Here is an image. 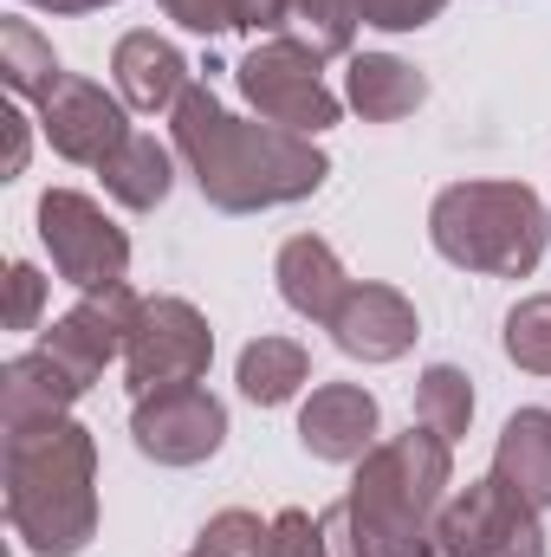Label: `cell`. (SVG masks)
Returning <instances> with one entry per match:
<instances>
[{"label": "cell", "instance_id": "obj_18", "mask_svg": "<svg viewBox=\"0 0 551 557\" xmlns=\"http://www.w3.org/2000/svg\"><path fill=\"white\" fill-rule=\"evenodd\" d=\"M493 480L513 486L526 506L551 512V409H519L500 428L493 447Z\"/></svg>", "mask_w": 551, "mask_h": 557}, {"label": "cell", "instance_id": "obj_4", "mask_svg": "<svg viewBox=\"0 0 551 557\" xmlns=\"http://www.w3.org/2000/svg\"><path fill=\"white\" fill-rule=\"evenodd\" d=\"M428 240L461 273L532 278L546 260L551 214L526 182H454L428 208Z\"/></svg>", "mask_w": 551, "mask_h": 557}, {"label": "cell", "instance_id": "obj_7", "mask_svg": "<svg viewBox=\"0 0 551 557\" xmlns=\"http://www.w3.org/2000/svg\"><path fill=\"white\" fill-rule=\"evenodd\" d=\"M215 363V331L188 298H143L131 344H124V376L131 396H156V389H182L201 383Z\"/></svg>", "mask_w": 551, "mask_h": 557}, {"label": "cell", "instance_id": "obj_33", "mask_svg": "<svg viewBox=\"0 0 551 557\" xmlns=\"http://www.w3.org/2000/svg\"><path fill=\"white\" fill-rule=\"evenodd\" d=\"M85 7H91V13H98V7H118V0H85Z\"/></svg>", "mask_w": 551, "mask_h": 557}, {"label": "cell", "instance_id": "obj_6", "mask_svg": "<svg viewBox=\"0 0 551 557\" xmlns=\"http://www.w3.org/2000/svg\"><path fill=\"white\" fill-rule=\"evenodd\" d=\"M39 247L52 253V273L65 285H78V292L131 278V234L78 188H46L39 195Z\"/></svg>", "mask_w": 551, "mask_h": 557}, {"label": "cell", "instance_id": "obj_10", "mask_svg": "<svg viewBox=\"0 0 551 557\" xmlns=\"http://www.w3.org/2000/svg\"><path fill=\"white\" fill-rule=\"evenodd\" d=\"M131 441L156 467H201L228 441V409L201 383L156 389V396H137V409H131Z\"/></svg>", "mask_w": 551, "mask_h": 557}, {"label": "cell", "instance_id": "obj_8", "mask_svg": "<svg viewBox=\"0 0 551 557\" xmlns=\"http://www.w3.org/2000/svg\"><path fill=\"white\" fill-rule=\"evenodd\" d=\"M441 539L454 557H546V525L539 506H526L513 486L467 480L461 493H448L441 506Z\"/></svg>", "mask_w": 551, "mask_h": 557}, {"label": "cell", "instance_id": "obj_30", "mask_svg": "<svg viewBox=\"0 0 551 557\" xmlns=\"http://www.w3.org/2000/svg\"><path fill=\"white\" fill-rule=\"evenodd\" d=\"M318 519H325V545H331V557H377V552H370V539L357 532V519H351V506H344V499H338V506H325Z\"/></svg>", "mask_w": 551, "mask_h": 557}, {"label": "cell", "instance_id": "obj_23", "mask_svg": "<svg viewBox=\"0 0 551 557\" xmlns=\"http://www.w3.org/2000/svg\"><path fill=\"white\" fill-rule=\"evenodd\" d=\"M415 421H421L428 434H441V441H461L467 421H474V383H467V370L428 363L421 383H415Z\"/></svg>", "mask_w": 551, "mask_h": 557}, {"label": "cell", "instance_id": "obj_32", "mask_svg": "<svg viewBox=\"0 0 551 557\" xmlns=\"http://www.w3.org/2000/svg\"><path fill=\"white\" fill-rule=\"evenodd\" d=\"M20 7H39V13H91L85 0H20Z\"/></svg>", "mask_w": 551, "mask_h": 557}, {"label": "cell", "instance_id": "obj_9", "mask_svg": "<svg viewBox=\"0 0 551 557\" xmlns=\"http://www.w3.org/2000/svg\"><path fill=\"white\" fill-rule=\"evenodd\" d=\"M137 311H143V298L131 292V278H124V285L78 292V305L39 331V350H46V357L78 383V389H91V383L111 370V357H124Z\"/></svg>", "mask_w": 551, "mask_h": 557}, {"label": "cell", "instance_id": "obj_16", "mask_svg": "<svg viewBox=\"0 0 551 557\" xmlns=\"http://www.w3.org/2000/svg\"><path fill=\"white\" fill-rule=\"evenodd\" d=\"M78 396H85V389H78L46 350H26V357H7V363H0V428H7V434L65 421Z\"/></svg>", "mask_w": 551, "mask_h": 557}, {"label": "cell", "instance_id": "obj_15", "mask_svg": "<svg viewBox=\"0 0 551 557\" xmlns=\"http://www.w3.org/2000/svg\"><path fill=\"white\" fill-rule=\"evenodd\" d=\"M273 278H279V298L298 318H311V324H331L338 305H344V292L357 285V278L344 273V260L331 253V240H318V234H292L273 260Z\"/></svg>", "mask_w": 551, "mask_h": 557}, {"label": "cell", "instance_id": "obj_11", "mask_svg": "<svg viewBox=\"0 0 551 557\" xmlns=\"http://www.w3.org/2000/svg\"><path fill=\"white\" fill-rule=\"evenodd\" d=\"M124 111H131V104H124L118 91H105V85L65 72V78L46 91V104H39V131H46V143H52L65 162L105 169L111 149L131 137V117H124Z\"/></svg>", "mask_w": 551, "mask_h": 557}, {"label": "cell", "instance_id": "obj_29", "mask_svg": "<svg viewBox=\"0 0 551 557\" xmlns=\"http://www.w3.org/2000/svg\"><path fill=\"white\" fill-rule=\"evenodd\" d=\"M273 557H331V545H325V519L285 506V512L273 519Z\"/></svg>", "mask_w": 551, "mask_h": 557}, {"label": "cell", "instance_id": "obj_17", "mask_svg": "<svg viewBox=\"0 0 551 557\" xmlns=\"http://www.w3.org/2000/svg\"><path fill=\"white\" fill-rule=\"evenodd\" d=\"M428 98V78L415 72L409 59L396 52H351L344 65V104L364 117V124H403L421 111Z\"/></svg>", "mask_w": 551, "mask_h": 557}, {"label": "cell", "instance_id": "obj_24", "mask_svg": "<svg viewBox=\"0 0 551 557\" xmlns=\"http://www.w3.org/2000/svg\"><path fill=\"white\" fill-rule=\"evenodd\" d=\"M285 26H292V39H305L318 59H351V52H357V13H351V0H292Z\"/></svg>", "mask_w": 551, "mask_h": 557}, {"label": "cell", "instance_id": "obj_22", "mask_svg": "<svg viewBox=\"0 0 551 557\" xmlns=\"http://www.w3.org/2000/svg\"><path fill=\"white\" fill-rule=\"evenodd\" d=\"M162 20L215 39V33H279L292 0H156Z\"/></svg>", "mask_w": 551, "mask_h": 557}, {"label": "cell", "instance_id": "obj_19", "mask_svg": "<svg viewBox=\"0 0 551 557\" xmlns=\"http://www.w3.org/2000/svg\"><path fill=\"white\" fill-rule=\"evenodd\" d=\"M98 175H105V195H111L118 208L149 214V208H162L169 188H175V149H162L149 131H131V137L111 149V162H105Z\"/></svg>", "mask_w": 551, "mask_h": 557}, {"label": "cell", "instance_id": "obj_14", "mask_svg": "<svg viewBox=\"0 0 551 557\" xmlns=\"http://www.w3.org/2000/svg\"><path fill=\"white\" fill-rule=\"evenodd\" d=\"M111 78H118V98L156 117V111H175V98L188 91V59L162 39V33H124L118 52H111Z\"/></svg>", "mask_w": 551, "mask_h": 557}, {"label": "cell", "instance_id": "obj_1", "mask_svg": "<svg viewBox=\"0 0 551 557\" xmlns=\"http://www.w3.org/2000/svg\"><path fill=\"white\" fill-rule=\"evenodd\" d=\"M169 149L195 175L201 201L221 214H260L292 208L325 188L331 156L298 131H279L267 117H234L208 85L188 78V91L169 111Z\"/></svg>", "mask_w": 551, "mask_h": 557}, {"label": "cell", "instance_id": "obj_27", "mask_svg": "<svg viewBox=\"0 0 551 557\" xmlns=\"http://www.w3.org/2000/svg\"><path fill=\"white\" fill-rule=\"evenodd\" d=\"M448 0H351L357 26H383V33H421L428 20H441Z\"/></svg>", "mask_w": 551, "mask_h": 557}, {"label": "cell", "instance_id": "obj_26", "mask_svg": "<svg viewBox=\"0 0 551 557\" xmlns=\"http://www.w3.org/2000/svg\"><path fill=\"white\" fill-rule=\"evenodd\" d=\"M506 357L526 376H551V292H532L506 311Z\"/></svg>", "mask_w": 551, "mask_h": 557}, {"label": "cell", "instance_id": "obj_34", "mask_svg": "<svg viewBox=\"0 0 551 557\" xmlns=\"http://www.w3.org/2000/svg\"><path fill=\"white\" fill-rule=\"evenodd\" d=\"M188 557H195V552H188Z\"/></svg>", "mask_w": 551, "mask_h": 557}, {"label": "cell", "instance_id": "obj_13", "mask_svg": "<svg viewBox=\"0 0 551 557\" xmlns=\"http://www.w3.org/2000/svg\"><path fill=\"white\" fill-rule=\"evenodd\" d=\"M298 441L311 460L357 467L377 447V396L364 383H318L298 409Z\"/></svg>", "mask_w": 551, "mask_h": 557}, {"label": "cell", "instance_id": "obj_20", "mask_svg": "<svg viewBox=\"0 0 551 557\" xmlns=\"http://www.w3.org/2000/svg\"><path fill=\"white\" fill-rule=\"evenodd\" d=\"M305 376H311V357H305L298 337H254V344L241 350V370H234L241 396L260 403V409L292 403V396L305 389Z\"/></svg>", "mask_w": 551, "mask_h": 557}, {"label": "cell", "instance_id": "obj_28", "mask_svg": "<svg viewBox=\"0 0 551 557\" xmlns=\"http://www.w3.org/2000/svg\"><path fill=\"white\" fill-rule=\"evenodd\" d=\"M39 311H46V278L39 267L13 260L7 267V331H39Z\"/></svg>", "mask_w": 551, "mask_h": 557}, {"label": "cell", "instance_id": "obj_3", "mask_svg": "<svg viewBox=\"0 0 551 557\" xmlns=\"http://www.w3.org/2000/svg\"><path fill=\"white\" fill-rule=\"evenodd\" d=\"M448 486H454V441L415 421L409 434H390L357 460L344 506L377 557H454L441 539Z\"/></svg>", "mask_w": 551, "mask_h": 557}, {"label": "cell", "instance_id": "obj_2", "mask_svg": "<svg viewBox=\"0 0 551 557\" xmlns=\"http://www.w3.org/2000/svg\"><path fill=\"white\" fill-rule=\"evenodd\" d=\"M7 525L33 557H78L98 539V441L85 421L20 428L0 447Z\"/></svg>", "mask_w": 551, "mask_h": 557}, {"label": "cell", "instance_id": "obj_31", "mask_svg": "<svg viewBox=\"0 0 551 557\" xmlns=\"http://www.w3.org/2000/svg\"><path fill=\"white\" fill-rule=\"evenodd\" d=\"M0 124H7V175H26V117L7 111Z\"/></svg>", "mask_w": 551, "mask_h": 557}, {"label": "cell", "instance_id": "obj_21", "mask_svg": "<svg viewBox=\"0 0 551 557\" xmlns=\"http://www.w3.org/2000/svg\"><path fill=\"white\" fill-rule=\"evenodd\" d=\"M0 78H7V91L26 98V104H46V91L65 78L52 39H46L33 20H0Z\"/></svg>", "mask_w": 551, "mask_h": 557}, {"label": "cell", "instance_id": "obj_12", "mask_svg": "<svg viewBox=\"0 0 551 557\" xmlns=\"http://www.w3.org/2000/svg\"><path fill=\"white\" fill-rule=\"evenodd\" d=\"M325 331H331V344H338L344 357H357V363H396V357H409L415 337H421L415 305L396 285H377V278L351 285L344 305H338V318H331Z\"/></svg>", "mask_w": 551, "mask_h": 557}, {"label": "cell", "instance_id": "obj_25", "mask_svg": "<svg viewBox=\"0 0 551 557\" xmlns=\"http://www.w3.org/2000/svg\"><path fill=\"white\" fill-rule=\"evenodd\" d=\"M195 557H273V519L228 506L195 532Z\"/></svg>", "mask_w": 551, "mask_h": 557}, {"label": "cell", "instance_id": "obj_5", "mask_svg": "<svg viewBox=\"0 0 551 557\" xmlns=\"http://www.w3.org/2000/svg\"><path fill=\"white\" fill-rule=\"evenodd\" d=\"M234 85L254 104V117H267L279 131H298V137H325L344 117V98L325 85V59L292 33H267L254 52H241Z\"/></svg>", "mask_w": 551, "mask_h": 557}]
</instances>
